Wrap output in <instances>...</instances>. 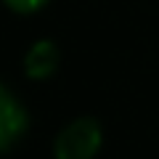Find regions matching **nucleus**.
Here are the masks:
<instances>
[{
  "mask_svg": "<svg viewBox=\"0 0 159 159\" xmlns=\"http://www.w3.org/2000/svg\"><path fill=\"white\" fill-rule=\"evenodd\" d=\"M56 69V51L51 43H37L27 53V72L34 77H45Z\"/></svg>",
  "mask_w": 159,
  "mask_h": 159,
  "instance_id": "3",
  "label": "nucleus"
},
{
  "mask_svg": "<svg viewBox=\"0 0 159 159\" xmlns=\"http://www.w3.org/2000/svg\"><path fill=\"white\" fill-rule=\"evenodd\" d=\"M21 130H24V109L0 85V146L11 143Z\"/></svg>",
  "mask_w": 159,
  "mask_h": 159,
  "instance_id": "2",
  "label": "nucleus"
},
{
  "mask_svg": "<svg viewBox=\"0 0 159 159\" xmlns=\"http://www.w3.org/2000/svg\"><path fill=\"white\" fill-rule=\"evenodd\" d=\"M13 8H19V11H29V8H37L43 0H8Z\"/></svg>",
  "mask_w": 159,
  "mask_h": 159,
  "instance_id": "4",
  "label": "nucleus"
},
{
  "mask_svg": "<svg viewBox=\"0 0 159 159\" xmlns=\"http://www.w3.org/2000/svg\"><path fill=\"white\" fill-rule=\"evenodd\" d=\"M101 146V130L93 119H77L61 130L56 141L58 159H90Z\"/></svg>",
  "mask_w": 159,
  "mask_h": 159,
  "instance_id": "1",
  "label": "nucleus"
}]
</instances>
